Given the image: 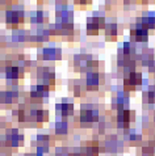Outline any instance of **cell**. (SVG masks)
<instances>
[{"label": "cell", "instance_id": "6da1fadb", "mask_svg": "<svg viewBox=\"0 0 155 156\" xmlns=\"http://www.w3.org/2000/svg\"><path fill=\"white\" fill-rule=\"evenodd\" d=\"M133 121V113L129 109H120L117 113V126L121 130H128L129 123Z\"/></svg>", "mask_w": 155, "mask_h": 156}, {"label": "cell", "instance_id": "7a4b0ae2", "mask_svg": "<svg viewBox=\"0 0 155 156\" xmlns=\"http://www.w3.org/2000/svg\"><path fill=\"white\" fill-rule=\"evenodd\" d=\"M80 121L83 123H93L99 121V113L96 109H92V108H83L80 110Z\"/></svg>", "mask_w": 155, "mask_h": 156}, {"label": "cell", "instance_id": "3957f363", "mask_svg": "<svg viewBox=\"0 0 155 156\" xmlns=\"http://www.w3.org/2000/svg\"><path fill=\"white\" fill-rule=\"evenodd\" d=\"M104 27V20L103 19H97V17H93V19H88V24H87V32L88 34H97L99 29Z\"/></svg>", "mask_w": 155, "mask_h": 156}, {"label": "cell", "instance_id": "277c9868", "mask_svg": "<svg viewBox=\"0 0 155 156\" xmlns=\"http://www.w3.org/2000/svg\"><path fill=\"white\" fill-rule=\"evenodd\" d=\"M132 40L137 42H145L147 40V29L143 27H138L132 30Z\"/></svg>", "mask_w": 155, "mask_h": 156}, {"label": "cell", "instance_id": "5b68a950", "mask_svg": "<svg viewBox=\"0 0 155 156\" xmlns=\"http://www.w3.org/2000/svg\"><path fill=\"white\" fill-rule=\"evenodd\" d=\"M142 84V75L138 72H130V75L126 80H125V87H132V88H135L137 85Z\"/></svg>", "mask_w": 155, "mask_h": 156}, {"label": "cell", "instance_id": "8992f818", "mask_svg": "<svg viewBox=\"0 0 155 156\" xmlns=\"http://www.w3.org/2000/svg\"><path fill=\"white\" fill-rule=\"evenodd\" d=\"M57 108H58V113H61L62 117H70L74 113V105L72 104L63 102L61 105H57Z\"/></svg>", "mask_w": 155, "mask_h": 156}, {"label": "cell", "instance_id": "52a82bcc", "mask_svg": "<svg viewBox=\"0 0 155 156\" xmlns=\"http://www.w3.org/2000/svg\"><path fill=\"white\" fill-rule=\"evenodd\" d=\"M99 151H100V148L97 146L88 144L84 148H81V155L83 156H99Z\"/></svg>", "mask_w": 155, "mask_h": 156}, {"label": "cell", "instance_id": "ba28073f", "mask_svg": "<svg viewBox=\"0 0 155 156\" xmlns=\"http://www.w3.org/2000/svg\"><path fill=\"white\" fill-rule=\"evenodd\" d=\"M19 21H23V15L17 12H9L7 13V24H19Z\"/></svg>", "mask_w": 155, "mask_h": 156}, {"label": "cell", "instance_id": "9c48e42d", "mask_svg": "<svg viewBox=\"0 0 155 156\" xmlns=\"http://www.w3.org/2000/svg\"><path fill=\"white\" fill-rule=\"evenodd\" d=\"M87 87L88 89H96L99 87V76L96 73H89L88 77H87Z\"/></svg>", "mask_w": 155, "mask_h": 156}, {"label": "cell", "instance_id": "30bf717a", "mask_svg": "<svg viewBox=\"0 0 155 156\" xmlns=\"http://www.w3.org/2000/svg\"><path fill=\"white\" fill-rule=\"evenodd\" d=\"M67 123L64 122V121H61V122H57V125H55V133L57 134H66L67 133Z\"/></svg>", "mask_w": 155, "mask_h": 156}, {"label": "cell", "instance_id": "8fae6325", "mask_svg": "<svg viewBox=\"0 0 155 156\" xmlns=\"http://www.w3.org/2000/svg\"><path fill=\"white\" fill-rule=\"evenodd\" d=\"M34 118H36L38 122H44V121H46V118H47V112L44 110V109L36 110V113H34Z\"/></svg>", "mask_w": 155, "mask_h": 156}, {"label": "cell", "instance_id": "7c38bea8", "mask_svg": "<svg viewBox=\"0 0 155 156\" xmlns=\"http://www.w3.org/2000/svg\"><path fill=\"white\" fill-rule=\"evenodd\" d=\"M19 75H20L19 68H16V67H11L7 70V77H9V79H17Z\"/></svg>", "mask_w": 155, "mask_h": 156}, {"label": "cell", "instance_id": "4fadbf2b", "mask_svg": "<svg viewBox=\"0 0 155 156\" xmlns=\"http://www.w3.org/2000/svg\"><path fill=\"white\" fill-rule=\"evenodd\" d=\"M0 101L4 102V104H8L12 101V93H8V92H3L0 94Z\"/></svg>", "mask_w": 155, "mask_h": 156}, {"label": "cell", "instance_id": "5bb4252c", "mask_svg": "<svg viewBox=\"0 0 155 156\" xmlns=\"http://www.w3.org/2000/svg\"><path fill=\"white\" fill-rule=\"evenodd\" d=\"M142 156H155V148L143 147V148H142Z\"/></svg>", "mask_w": 155, "mask_h": 156}, {"label": "cell", "instance_id": "9a60e30c", "mask_svg": "<svg viewBox=\"0 0 155 156\" xmlns=\"http://www.w3.org/2000/svg\"><path fill=\"white\" fill-rule=\"evenodd\" d=\"M106 34H108V36H116V34H117V29H116V25L114 24H110L108 28H106Z\"/></svg>", "mask_w": 155, "mask_h": 156}, {"label": "cell", "instance_id": "2e32d148", "mask_svg": "<svg viewBox=\"0 0 155 156\" xmlns=\"http://www.w3.org/2000/svg\"><path fill=\"white\" fill-rule=\"evenodd\" d=\"M141 139H142L141 135H135V134H132V135H130V142H133V143L139 142Z\"/></svg>", "mask_w": 155, "mask_h": 156}, {"label": "cell", "instance_id": "e0dca14e", "mask_svg": "<svg viewBox=\"0 0 155 156\" xmlns=\"http://www.w3.org/2000/svg\"><path fill=\"white\" fill-rule=\"evenodd\" d=\"M154 121H155V113H154Z\"/></svg>", "mask_w": 155, "mask_h": 156}]
</instances>
